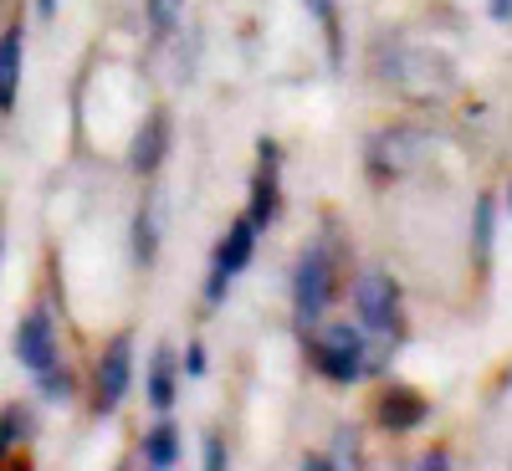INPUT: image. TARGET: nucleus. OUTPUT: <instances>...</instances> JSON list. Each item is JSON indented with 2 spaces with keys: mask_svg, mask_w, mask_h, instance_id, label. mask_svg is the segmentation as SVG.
I'll use <instances>...</instances> for the list:
<instances>
[{
  "mask_svg": "<svg viewBox=\"0 0 512 471\" xmlns=\"http://www.w3.org/2000/svg\"><path fill=\"white\" fill-rule=\"evenodd\" d=\"M149 21H154V31H175V21H180V0H149Z\"/></svg>",
  "mask_w": 512,
  "mask_h": 471,
  "instance_id": "nucleus-15",
  "label": "nucleus"
},
{
  "mask_svg": "<svg viewBox=\"0 0 512 471\" xmlns=\"http://www.w3.org/2000/svg\"><path fill=\"white\" fill-rule=\"evenodd\" d=\"M21 431H26V415H21V405L0 410V461H6V451L21 441Z\"/></svg>",
  "mask_w": 512,
  "mask_h": 471,
  "instance_id": "nucleus-12",
  "label": "nucleus"
},
{
  "mask_svg": "<svg viewBox=\"0 0 512 471\" xmlns=\"http://www.w3.org/2000/svg\"><path fill=\"white\" fill-rule=\"evenodd\" d=\"M149 400H154V410L175 405V354L169 349H159L154 364H149Z\"/></svg>",
  "mask_w": 512,
  "mask_h": 471,
  "instance_id": "nucleus-10",
  "label": "nucleus"
},
{
  "mask_svg": "<svg viewBox=\"0 0 512 471\" xmlns=\"http://www.w3.org/2000/svg\"><path fill=\"white\" fill-rule=\"evenodd\" d=\"M21 62H26V26H6V36H0V113H11L21 98Z\"/></svg>",
  "mask_w": 512,
  "mask_h": 471,
  "instance_id": "nucleus-7",
  "label": "nucleus"
},
{
  "mask_svg": "<svg viewBox=\"0 0 512 471\" xmlns=\"http://www.w3.org/2000/svg\"><path fill=\"white\" fill-rule=\"evenodd\" d=\"M205 466H226V446H221L216 436L205 441Z\"/></svg>",
  "mask_w": 512,
  "mask_h": 471,
  "instance_id": "nucleus-18",
  "label": "nucleus"
},
{
  "mask_svg": "<svg viewBox=\"0 0 512 471\" xmlns=\"http://www.w3.org/2000/svg\"><path fill=\"white\" fill-rule=\"evenodd\" d=\"M175 456H180V431L169 420H159L154 431L144 436V461L149 466H175Z\"/></svg>",
  "mask_w": 512,
  "mask_h": 471,
  "instance_id": "nucleus-11",
  "label": "nucleus"
},
{
  "mask_svg": "<svg viewBox=\"0 0 512 471\" xmlns=\"http://www.w3.org/2000/svg\"><path fill=\"white\" fill-rule=\"evenodd\" d=\"M134 251H139V262H154V216L149 210H139V221H134Z\"/></svg>",
  "mask_w": 512,
  "mask_h": 471,
  "instance_id": "nucleus-14",
  "label": "nucleus"
},
{
  "mask_svg": "<svg viewBox=\"0 0 512 471\" xmlns=\"http://www.w3.org/2000/svg\"><path fill=\"white\" fill-rule=\"evenodd\" d=\"M11 349H16V364H21V369H31V374H47V369L62 359V354H57V328H52V313L31 308V313L16 323Z\"/></svg>",
  "mask_w": 512,
  "mask_h": 471,
  "instance_id": "nucleus-2",
  "label": "nucleus"
},
{
  "mask_svg": "<svg viewBox=\"0 0 512 471\" xmlns=\"http://www.w3.org/2000/svg\"><path fill=\"white\" fill-rule=\"evenodd\" d=\"M313 6V16L323 21V31H328V41H333V52H338V16H333V0H308Z\"/></svg>",
  "mask_w": 512,
  "mask_h": 471,
  "instance_id": "nucleus-17",
  "label": "nucleus"
},
{
  "mask_svg": "<svg viewBox=\"0 0 512 471\" xmlns=\"http://www.w3.org/2000/svg\"><path fill=\"white\" fill-rule=\"evenodd\" d=\"M251 246H256V221L241 216V221L226 231V241L216 246V267H210V282H205V297H210V303H221V297H226L231 277L251 262Z\"/></svg>",
  "mask_w": 512,
  "mask_h": 471,
  "instance_id": "nucleus-3",
  "label": "nucleus"
},
{
  "mask_svg": "<svg viewBox=\"0 0 512 471\" xmlns=\"http://www.w3.org/2000/svg\"><path fill=\"white\" fill-rule=\"evenodd\" d=\"M128 374H134V338L118 333L113 344L103 349V359H98V395H93V405H98L103 415L123 405V395H128Z\"/></svg>",
  "mask_w": 512,
  "mask_h": 471,
  "instance_id": "nucleus-5",
  "label": "nucleus"
},
{
  "mask_svg": "<svg viewBox=\"0 0 512 471\" xmlns=\"http://www.w3.org/2000/svg\"><path fill=\"white\" fill-rule=\"evenodd\" d=\"M292 297H297V318L303 323H318L328 297H333V267L323 251H308L303 267H297V282H292Z\"/></svg>",
  "mask_w": 512,
  "mask_h": 471,
  "instance_id": "nucleus-6",
  "label": "nucleus"
},
{
  "mask_svg": "<svg viewBox=\"0 0 512 471\" xmlns=\"http://www.w3.org/2000/svg\"><path fill=\"white\" fill-rule=\"evenodd\" d=\"M487 246H492V195L477 200V251H487Z\"/></svg>",
  "mask_w": 512,
  "mask_h": 471,
  "instance_id": "nucleus-16",
  "label": "nucleus"
},
{
  "mask_svg": "<svg viewBox=\"0 0 512 471\" xmlns=\"http://www.w3.org/2000/svg\"><path fill=\"white\" fill-rule=\"evenodd\" d=\"M313 364H318V374H328V379H338V384H354V379L364 374V333L349 328V323L323 328V344H318Z\"/></svg>",
  "mask_w": 512,
  "mask_h": 471,
  "instance_id": "nucleus-1",
  "label": "nucleus"
},
{
  "mask_svg": "<svg viewBox=\"0 0 512 471\" xmlns=\"http://www.w3.org/2000/svg\"><path fill=\"white\" fill-rule=\"evenodd\" d=\"M487 11H492V21H507L512 16V0H487Z\"/></svg>",
  "mask_w": 512,
  "mask_h": 471,
  "instance_id": "nucleus-20",
  "label": "nucleus"
},
{
  "mask_svg": "<svg viewBox=\"0 0 512 471\" xmlns=\"http://www.w3.org/2000/svg\"><path fill=\"white\" fill-rule=\"evenodd\" d=\"M36 16H41V21H52V16H57V0H36Z\"/></svg>",
  "mask_w": 512,
  "mask_h": 471,
  "instance_id": "nucleus-21",
  "label": "nucleus"
},
{
  "mask_svg": "<svg viewBox=\"0 0 512 471\" xmlns=\"http://www.w3.org/2000/svg\"><path fill=\"white\" fill-rule=\"evenodd\" d=\"M185 369H190V374H205V349H200V344H190V359H185Z\"/></svg>",
  "mask_w": 512,
  "mask_h": 471,
  "instance_id": "nucleus-19",
  "label": "nucleus"
},
{
  "mask_svg": "<svg viewBox=\"0 0 512 471\" xmlns=\"http://www.w3.org/2000/svg\"><path fill=\"white\" fill-rule=\"evenodd\" d=\"M164 144H169V118H164V113H149V123L139 128V139H134V154H128V164H134L139 175H154L159 159H164Z\"/></svg>",
  "mask_w": 512,
  "mask_h": 471,
  "instance_id": "nucleus-8",
  "label": "nucleus"
},
{
  "mask_svg": "<svg viewBox=\"0 0 512 471\" xmlns=\"http://www.w3.org/2000/svg\"><path fill=\"white\" fill-rule=\"evenodd\" d=\"M354 303H359V318H364L369 333H390L400 323V292L384 272H364L354 282Z\"/></svg>",
  "mask_w": 512,
  "mask_h": 471,
  "instance_id": "nucleus-4",
  "label": "nucleus"
},
{
  "mask_svg": "<svg viewBox=\"0 0 512 471\" xmlns=\"http://www.w3.org/2000/svg\"><path fill=\"white\" fill-rule=\"evenodd\" d=\"M36 384H41V395H47V400H72V374L67 369H47V374H36Z\"/></svg>",
  "mask_w": 512,
  "mask_h": 471,
  "instance_id": "nucleus-13",
  "label": "nucleus"
},
{
  "mask_svg": "<svg viewBox=\"0 0 512 471\" xmlns=\"http://www.w3.org/2000/svg\"><path fill=\"white\" fill-rule=\"evenodd\" d=\"M379 420L390 425V431H410V425H420V420H425V400H420V395H410V390H395V395H384Z\"/></svg>",
  "mask_w": 512,
  "mask_h": 471,
  "instance_id": "nucleus-9",
  "label": "nucleus"
},
{
  "mask_svg": "<svg viewBox=\"0 0 512 471\" xmlns=\"http://www.w3.org/2000/svg\"><path fill=\"white\" fill-rule=\"evenodd\" d=\"M0 256H6V231H0Z\"/></svg>",
  "mask_w": 512,
  "mask_h": 471,
  "instance_id": "nucleus-22",
  "label": "nucleus"
}]
</instances>
